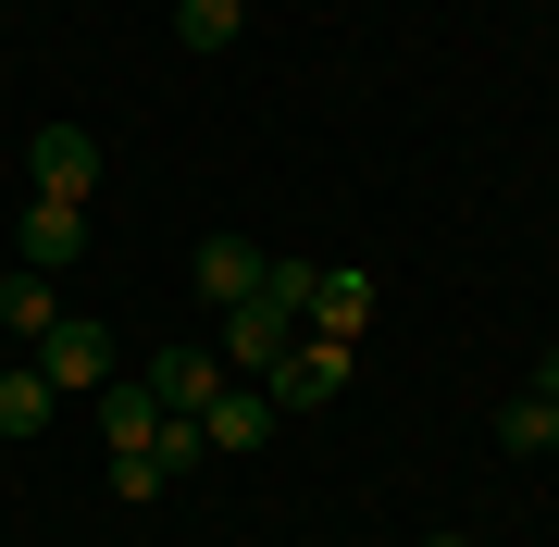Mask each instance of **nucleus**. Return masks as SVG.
I'll return each mask as SVG.
<instances>
[{
    "instance_id": "obj_11",
    "label": "nucleus",
    "mask_w": 559,
    "mask_h": 547,
    "mask_svg": "<svg viewBox=\"0 0 559 547\" xmlns=\"http://www.w3.org/2000/svg\"><path fill=\"white\" fill-rule=\"evenodd\" d=\"M150 436H162V399H150L138 373H112L100 385V448H150Z\"/></svg>"
},
{
    "instance_id": "obj_12",
    "label": "nucleus",
    "mask_w": 559,
    "mask_h": 547,
    "mask_svg": "<svg viewBox=\"0 0 559 547\" xmlns=\"http://www.w3.org/2000/svg\"><path fill=\"white\" fill-rule=\"evenodd\" d=\"M62 324V286L50 274H0V336H25V348H38Z\"/></svg>"
},
{
    "instance_id": "obj_14",
    "label": "nucleus",
    "mask_w": 559,
    "mask_h": 547,
    "mask_svg": "<svg viewBox=\"0 0 559 547\" xmlns=\"http://www.w3.org/2000/svg\"><path fill=\"white\" fill-rule=\"evenodd\" d=\"M498 448H510V461H547V399H535V385L498 411Z\"/></svg>"
},
{
    "instance_id": "obj_8",
    "label": "nucleus",
    "mask_w": 559,
    "mask_h": 547,
    "mask_svg": "<svg viewBox=\"0 0 559 547\" xmlns=\"http://www.w3.org/2000/svg\"><path fill=\"white\" fill-rule=\"evenodd\" d=\"M360 324H373V274H311L299 336H360Z\"/></svg>"
},
{
    "instance_id": "obj_17",
    "label": "nucleus",
    "mask_w": 559,
    "mask_h": 547,
    "mask_svg": "<svg viewBox=\"0 0 559 547\" xmlns=\"http://www.w3.org/2000/svg\"><path fill=\"white\" fill-rule=\"evenodd\" d=\"M522 385H535V399H559V348H535V373H522Z\"/></svg>"
},
{
    "instance_id": "obj_2",
    "label": "nucleus",
    "mask_w": 559,
    "mask_h": 547,
    "mask_svg": "<svg viewBox=\"0 0 559 547\" xmlns=\"http://www.w3.org/2000/svg\"><path fill=\"white\" fill-rule=\"evenodd\" d=\"M261 399H274V411H323V399H348V336H286V361L261 373Z\"/></svg>"
},
{
    "instance_id": "obj_6",
    "label": "nucleus",
    "mask_w": 559,
    "mask_h": 547,
    "mask_svg": "<svg viewBox=\"0 0 559 547\" xmlns=\"http://www.w3.org/2000/svg\"><path fill=\"white\" fill-rule=\"evenodd\" d=\"M200 436H212V461H249V448L274 436V399H261V385H212V399H200Z\"/></svg>"
},
{
    "instance_id": "obj_4",
    "label": "nucleus",
    "mask_w": 559,
    "mask_h": 547,
    "mask_svg": "<svg viewBox=\"0 0 559 547\" xmlns=\"http://www.w3.org/2000/svg\"><path fill=\"white\" fill-rule=\"evenodd\" d=\"M13 262H25V274H75V262H87V212H75V200H25Z\"/></svg>"
},
{
    "instance_id": "obj_7",
    "label": "nucleus",
    "mask_w": 559,
    "mask_h": 547,
    "mask_svg": "<svg viewBox=\"0 0 559 547\" xmlns=\"http://www.w3.org/2000/svg\"><path fill=\"white\" fill-rule=\"evenodd\" d=\"M50 411H62V385H50L38 361H0V436H13V448L50 436Z\"/></svg>"
},
{
    "instance_id": "obj_10",
    "label": "nucleus",
    "mask_w": 559,
    "mask_h": 547,
    "mask_svg": "<svg viewBox=\"0 0 559 547\" xmlns=\"http://www.w3.org/2000/svg\"><path fill=\"white\" fill-rule=\"evenodd\" d=\"M138 385H150L162 411H187V424H200V399H212V385H224V361H200V348H162V361H150Z\"/></svg>"
},
{
    "instance_id": "obj_18",
    "label": "nucleus",
    "mask_w": 559,
    "mask_h": 547,
    "mask_svg": "<svg viewBox=\"0 0 559 547\" xmlns=\"http://www.w3.org/2000/svg\"><path fill=\"white\" fill-rule=\"evenodd\" d=\"M547 461H559V399H547Z\"/></svg>"
},
{
    "instance_id": "obj_15",
    "label": "nucleus",
    "mask_w": 559,
    "mask_h": 547,
    "mask_svg": "<svg viewBox=\"0 0 559 547\" xmlns=\"http://www.w3.org/2000/svg\"><path fill=\"white\" fill-rule=\"evenodd\" d=\"M261 299H274L286 324H299V311H311V262H261Z\"/></svg>"
},
{
    "instance_id": "obj_9",
    "label": "nucleus",
    "mask_w": 559,
    "mask_h": 547,
    "mask_svg": "<svg viewBox=\"0 0 559 547\" xmlns=\"http://www.w3.org/2000/svg\"><path fill=\"white\" fill-rule=\"evenodd\" d=\"M187 274H200L212 311H237L249 286H261V249H249V237H200V262H187Z\"/></svg>"
},
{
    "instance_id": "obj_5",
    "label": "nucleus",
    "mask_w": 559,
    "mask_h": 547,
    "mask_svg": "<svg viewBox=\"0 0 559 547\" xmlns=\"http://www.w3.org/2000/svg\"><path fill=\"white\" fill-rule=\"evenodd\" d=\"M286 336H299V324H286V311L249 286V299L224 311V373H274V361H286Z\"/></svg>"
},
{
    "instance_id": "obj_20",
    "label": "nucleus",
    "mask_w": 559,
    "mask_h": 547,
    "mask_svg": "<svg viewBox=\"0 0 559 547\" xmlns=\"http://www.w3.org/2000/svg\"><path fill=\"white\" fill-rule=\"evenodd\" d=\"M0 13H13V0H0Z\"/></svg>"
},
{
    "instance_id": "obj_13",
    "label": "nucleus",
    "mask_w": 559,
    "mask_h": 547,
    "mask_svg": "<svg viewBox=\"0 0 559 547\" xmlns=\"http://www.w3.org/2000/svg\"><path fill=\"white\" fill-rule=\"evenodd\" d=\"M175 38L187 50H237L249 38V0H175Z\"/></svg>"
},
{
    "instance_id": "obj_1",
    "label": "nucleus",
    "mask_w": 559,
    "mask_h": 547,
    "mask_svg": "<svg viewBox=\"0 0 559 547\" xmlns=\"http://www.w3.org/2000/svg\"><path fill=\"white\" fill-rule=\"evenodd\" d=\"M25 200H100V138H87V124H38V138H25Z\"/></svg>"
},
{
    "instance_id": "obj_19",
    "label": "nucleus",
    "mask_w": 559,
    "mask_h": 547,
    "mask_svg": "<svg viewBox=\"0 0 559 547\" xmlns=\"http://www.w3.org/2000/svg\"><path fill=\"white\" fill-rule=\"evenodd\" d=\"M423 547H473V535H423Z\"/></svg>"
},
{
    "instance_id": "obj_3",
    "label": "nucleus",
    "mask_w": 559,
    "mask_h": 547,
    "mask_svg": "<svg viewBox=\"0 0 559 547\" xmlns=\"http://www.w3.org/2000/svg\"><path fill=\"white\" fill-rule=\"evenodd\" d=\"M25 361H38V373L62 385V399H100V385H112V336L87 324V311H62V324H50L38 348H25Z\"/></svg>"
},
{
    "instance_id": "obj_16",
    "label": "nucleus",
    "mask_w": 559,
    "mask_h": 547,
    "mask_svg": "<svg viewBox=\"0 0 559 547\" xmlns=\"http://www.w3.org/2000/svg\"><path fill=\"white\" fill-rule=\"evenodd\" d=\"M112 498H162V461H150V448H112Z\"/></svg>"
}]
</instances>
